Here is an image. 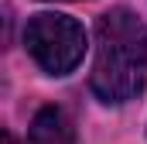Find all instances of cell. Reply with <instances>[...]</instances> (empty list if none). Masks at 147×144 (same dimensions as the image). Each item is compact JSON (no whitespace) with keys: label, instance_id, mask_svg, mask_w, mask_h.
I'll return each mask as SVG.
<instances>
[{"label":"cell","instance_id":"2","mask_svg":"<svg viewBox=\"0 0 147 144\" xmlns=\"http://www.w3.org/2000/svg\"><path fill=\"white\" fill-rule=\"evenodd\" d=\"M24 45L45 72L65 75L86 55V31L69 14H34L24 28Z\"/></svg>","mask_w":147,"mask_h":144},{"label":"cell","instance_id":"4","mask_svg":"<svg viewBox=\"0 0 147 144\" xmlns=\"http://www.w3.org/2000/svg\"><path fill=\"white\" fill-rule=\"evenodd\" d=\"M3 144H17V141H14V137H10V134H3Z\"/></svg>","mask_w":147,"mask_h":144},{"label":"cell","instance_id":"3","mask_svg":"<svg viewBox=\"0 0 147 144\" xmlns=\"http://www.w3.org/2000/svg\"><path fill=\"white\" fill-rule=\"evenodd\" d=\"M28 144H79V137H75V127L65 110L45 107L34 113L28 127Z\"/></svg>","mask_w":147,"mask_h":144},{"label":"cell","instance_id":"1","mask_svg":"<svg viewBox=\"0 0 147 144\" xmlns=\"http://www.w3.org/2000/svg\"><path fill=\"white\" fill-rule=\"evenodd\" d=\"M147 82V28L127 7H116L96 24V62L89 86L103 103H127Z\"/></svg>","mask_w":147,"mask_h":144}]
</instances>
